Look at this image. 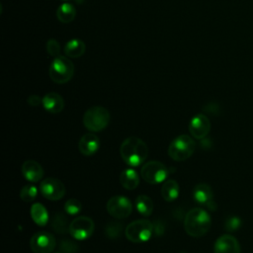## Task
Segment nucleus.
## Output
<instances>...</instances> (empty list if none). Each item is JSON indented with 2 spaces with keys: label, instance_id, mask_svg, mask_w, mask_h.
Returning <instances> with one entry per match:
<instances>
[{
  "label": "nucleus",
  "instance_id": "nucleus-1",
  "mask_svg": "<svg viewBox=\"0 0 253 253\" xmlns=\"http://www.w3.org/2000/svg\"><path fill=\"white\" fill-rule=\"evenodd\" d=\"M148 151L146 143L136 136L126 138L120 147V153L123 160L132 167L141 165L146 160Z\"/></svg>",
  "mask_w": 253,
  "mask_h": 253
},
{
  "label": "nucleus",
  "instance_id": "nucleus-2",
  "mask_svg": "<svg viewBox=\"0 0 253 253\" xmlns=\"http://www.w3.org/2000/svg\"><path fill=\"white\" fill-rule=\"evenodd\" d=\"M211 219L209 212L201 208L190 210L184 218V228L187 234L193 237L205 235L211 228Z\"/></svg>",
  "mask_w": 253,
  "mask_h": 253
},
{
  "label": "nucleus",
  "instance_id": "nucleus-3",
  "mask_svg": "<svg viewBox=\"0 0 253 253\" xmlns=\"http://www.w3.org/2000/svg\"><path fill=\"white\" fill-rule=\"evenodd\" d=\"M196 150L195 140L188 134L175 137L168 147V155L175 161H185L190 158Z\"/></svg>",
  "mask_w": 253,
  "mask_h": 253
},
{
  "label": "nucleus",
  "instance_id": "nucleus-4",
  "mask_svg": "<svg viewBox=\"0 0 253 253\" xmlns=\"http://www.w3.org/2000/svg\"><path fill=\"white\" fill-rule=\"evenodd\" d=\"M110 119V113L106 108L94 106L84 113L83 125L90 131H101L108 126Z\"/></svg>",
  "mask_w": 253,
  "mask_h": 253
},
{
  "label": "nucleus",
  "instance_id": "nucleus-5",
  "mask_svg": "<svg viewBox=\"0 0 253 253\" xmlns=\"http://www.w3.org/2000/svg\"><path fill=\"white\" fill-rule=\"evenodd\" d=\"M49 77L57 84L68 82L74 73L73 63L65 56H56L49 66Z\"/></svg>",
  "mask_w": 253,
  "mask_h": 253
},
{
  "label": "nucleus",
  "instance_id": "nucleus-6",
  "mask_svg": "<svg viewBox=\"0 0 253 253\" xmlns=\"http://www.w3.org/2000/svg\"><path fill=\"white\" fill-rule=\"evenodd\" d=\"M153 233V224L145 218L131 221L126 228V237L133 243L146 242Z\"/></svg>",
  "mask_w": 253,
  "mask_h": 253
},
{
  "label": "nucleus",
  "instance_id": "nucleus-7",
  "mask_svg": "<svg viewBox=\"0 0 253 253\" xmlns=\"http://www.w3.org/2000/svg\"><path fill=\"white\" fill-rule=\"evenodd\" d=\"M140 175L145 182L156 185L166 180L168 177V169L162 162L153 160L142 165Z\"/></svg>",
  "mask_w": 253,
  "mask_h": 253
},
{
  "label": "nucleus",
  "instance_id": "nucleus-8",
  "mask_svg": "<svg viewBox=\"0 0 253 253\" xmlns=\"http://www.w3.org/2000/svg\"><path fill=\"white\" fill-rule=\"evenodd\" d=\"M94 221L88 216H77L69 224V233L76 240H85L94 232Z\"/></svg>",
  "mask_w": 253,
  "mask_h": 253
},
{
  "label": "nucleus",
  "instance_id": "nucleus-9",
  "mask_svg": "<svg viewBox=\"0 0 253 253\" xmlns=\"http://www.w3.org/2000/svg\"><path fill=\"white\" fill-rule=\"evenodd\" d=\"M107 211L115 218H126L132 211V204L125 196H114L107 203Z\"/></svg>",
  "mask_w": 253,
  "mask_h": 253
},
{
  "label": "nucleus",
  "instance_id": "nucleus-10",
  "mask_svg": "<svg viewBox=\"0 0 253 253\" xmlns=\"http://www.w3.org/2000/svg\"><path fill=\"white\" fill-rule=\"evenodd\" d=\"M40 192L49 201H58L65 195V187L57 178L48 177L43 179L40 184Z\"/></svg>",
  "mask_w": 253,
  "mask_h": 253
},
{
  "label": "nucleus",
  "instance_id": "nucleus-11",
  "mask_svg": "<svg viewBox=\"0 0 253 253\" xmlns=\"http://www.w3.org/2000/svg\"><path fill=\"white\" fill-rule=\"evenodd\" d=\"M55 244L54 236L45 231L35 233L30 240V247L34 253H50L53 251Z\"/></svg>",
  "mask_w": 253,
  "mask_h": 253
},
{
  "label": "nucleus",
  "instance_id": "nucleus-12",
  "mask_svg": "<svg viewBox=\"0 0 253 253\" xmlns=\"http://www.w3.org/2000/svg\"><path fill=\"white\" fill-rule=\"evenodd\" d=\"M211 130V122L204 114L195 115L189 123V131L194 138L203 139Z\"/></svg>",
  "mask_w": 253,
  "mask_h": 253
},
{
  "label": "nucleus",
  "instance_id": "nucleus-13",
  "mask_svg": "<svg viewBox=\"0 0 253 253\" xmlns=\"http://www.w3.org/2000/svg\"><path fill=\"white\" fill-rule=\"evenodd\" d=\"M193 198L198 204L206 206L211 211H215L216 205L213 201V192L211 186L207 184H198L194 188Z\"/></svg>",
  "mask_w": 253,
  "mask_h": 253
},
{
  "label": "nucleus",
  "instance_id": "nucleus-14",
  "mask_svg": "<svg viewBox=\"0 0 253 253\" xmlns=\"http://www.w3.org/2000/svg\"><path fill=\"white\" fill-rule=\"evenodd\" d=\"M240 251L238 240L231 234L219 236L213 245L214 253H240Z\"/></svg>",
  "mask_w": 253,
  "mask_h": 253
},
{
  "label": "nucleus",
  "instance_id": "nucleus-15",
  "mask_svg": "<svg viewBox=\"0 0 253 253\" xmlns=\"http://www.w3.org/2000/svg\"><path fill=\"white\" fill-rule=\"evenodd\" d=\"M100 147V139L94 133H85L78 142V149L81 154L91 156L95 154Z\"/></svg>",
  "mask_w": 253,
  "mask_h": 253
},
{
  "label": "nucleus",
  "instance_id": "nucleus-16",
  "mask_svg": "<svg viewBox=\"0 0 253 253\" xmlns=\"http://www.w3.org/2000/svg\"><path fill=\"white\" fill-rule=\"evenodd\" d=\"M23 176L30 182L36 183L42 179L43 169L40 163L35 160H27L21 167Z\"/></svg>",
  "mask_w": 253,
  "mask_h": 253
},
{
  "label": "nucleus",
  "instance_id": "nucleus-17",
  "mask_svg": "<svg viewBox=\"0 0 253 253\" xmlns=\"http://www.w3.org/2000/svg\"><path fill=\"white\" fill-rule=\"evenodd\" d=\"M42 106L45 111L51 114H58L64 108L63 98L55 92H49L42 98Z\"/></svg>",
  "mask_w": 253,
  "mask_h": 253
},
{
  "label": "nucleus",
  "instance_id": "nucleus-18",
  "mask_svg": "<svg viewBox=\"0 0 253 253\" xmlns=\"http://www.w3.org/2000/svg\"><path fill=\"white\" fill-rule=\"evenodd\" d=\"M120 183L126 190H134L139 184V176L137 172L131 168H126L120 174Z\"/></svg>",
  "mask_w": 253,
  "mask_h": 253
},
{
  "label": "nucleus",
  "instance_id": "nucleus-19",
  "mask_svg": "<svg viewBox=\"0 0 253 253\" xmlns=\"http://www.w3.org/2000/svg\"><path fill=\"white\" fill-rule=\"evenodd\" d=\"M179 192H180L179 185L173 179L166 180L161 187L162 198L165 202H168V203L175 201L179 196Z\"/></svg>",
  "mask_w": 253,
  "mask_h": 253
},
{
  "label": "nucleus",
  "instance_id": "nucleus-20",
  "mask_svg": "<svg viewBox=\"0 0 253 253\" xmlns=\"http://www.w3.org/2000/svg\"><path fill=\"white\" fill-rule=\"evenodd\" d=\"M86 49L85 43L79 39L70 40L64 46V53L71 58H77L84 54Z\"/></svg>",
  "mask_w": 253,
  "mask_h": 253
},
{
  "label": "nucleus",
  "instance_id": "nucleus-21",
  "mask_svg": "<svg viewBox=\"0 0 253 253\" xmlns=\"http://www.w3.org/2000/svg\"><path fill=\"white\" fill-rule=\"evenodd\" d=\"M31 216L34 222L40 226H44L48 221V212L43 205L35 203L31 207Z\"/></svg>",
  "mask_w": 253,
  "mask_h": 253
},
{
  "label": "nucleus",
  "instance_id": "nucleus-22",
  "mask_svg": "<svg viewBox=\"0 0 253 253\" xmlns=\"http://www.w3.org/2000/svg\"><path fill=\"white\" fill-rule=\"evenodd\" d=\"M76 16V8L71 3H63L56 10L57 19L64 24L70 23Z\"/></svg>",
  "mask_w": 253,
  "mask_h": 253
},
{
  "label": "nucleus",
  "instance_id": "nucleus-23",
  "mask_svg": "<svg viewBox=\"0 0 253 253\" xmlns=\"http://www.w3.org/2000/svg\"><path fill=\"white\" fill-rule=\"evenodd\" d=\"M135 209L143 216H149L153 211L152 200L146 195H139L135 199Z\"/></svg>",
  "mask_w": 253,
  "mask_h": 253
},
{
  "label": "nucleus",
  "instance_id": "nucleus-24",
  "mask_svg": "<svg viewBox=\"0 0 253 253\" xmlns=\"http://www.w3.org/2000/svg\"><path fill=\"white\" fill-rule=\"evenodd\" d=\"M53 230H55L59 234H64L67 231H69V224L68 219L65 215L62 213H56L54 214L51 222Z\"/></svg>",
  "mask_w": 253,
  "mask_h": 253
},
{
  "label": "nucleus",
  "instance_id": "nucleus-25",
  "mask_svg": "<svg viewBox=\"0 0 253 253\" xmlns=\"http://www.w3.org/2000/svg\"><path fill=\"white\" fill-rule=\"evenodd\" d=\"M38 196V188L34 185H26L20 191V198L26 203L33 202Z\"/></svg>",
  "mask_w": 253,
  "mask_h": 253
},
{
  "label": "nucleus",
  "instance_id": "nucleus-26",
  "mask_svg": "<svg viewBox=\"0 0 253 253\" xmlns=\"http://www.w3.org/2000/svg\"><path fill=\"white\" fill-rule=\"evenodd\" d=\"M81 203L76 199H70L64 204V211L70 215L78 214L81 211Z\"/></svg>",
  "mask_w": 253,
  "mask_h": 253
},
{
  "label": "nucleus",
  "instance_id": "nucleus-27",
  "mask_svg": "<svg viewBox=\"0 0 253 253\" xmlns=\"http://www.w3.org/2000/svg\"><path fill=\"white\" fill-rule=\"evenodd\" d=\"M241 224H242V220L240 219L239 216L231 215L225 219L224 228L227 232H232V231L237 230L241 226Z\"/></svg>",
  "mask_w": 253,
  "mask_h": 253
},
{
  "label": "nucleus",
  "instance_id": "nucleus-28",
  "mask_svg": "<svg viewBox=\"0 0 253 253\" xmlns=\"http://www.w3.org/2000/svg\"><path fill=\"white\" fill-rule=\"evenodd\" d=\"M122 224L121 223H117V222H111L106 226V235L109 238H117L118 236H120L121 232H122Z\"/></svg>",
  "mask_w": 253,
  "mask_h": 253
},
{
  "label": "nucleus",
  "instance_id": "nucleus-29",
  "mask_svg": "<svg viewBox=\"0 0 253 253\" xmlns=\"http://www.w3.org/2000/svg\"><path fill=\"white\" fill-rule=\"evenodd\" d=\"M59 249L63 253H76L78 250L77 244L69 239H63L61 240L59 244Z\"/></svg>",
  "mask_w": 253,
  "mask_h": 253
},
{
  "label": "nucleus",
  "instance_id": "nucleus-30",
  "mask_svg": "<svg viewBox=\"0 0 253 253\" xmlns=\"http://www.w3.org/2000/svg\"><path fill=\"white\" fill-rule=\"evenodd\" d=\"M60 45L58 43V42L54 39H49L47 42H46V50L47 52L51 55V56H59V53H60Z\"/></svg>",
  "mask_w": 253,
  "mask_h": 253
},
{
  "label": "nucleus",
  "instance_id": "nucleus-31",
  "mask_svg": "<svg viewBox=\"0 0 253 253\" xmlns=\"http://www.w3.org/2000/svg\"><path fill=\"white\" fill-rule=\"evenodd\" d=\"M41 103H42V99L40 98L38 95H31V96L28 98V104H29L30 106L37 107V106H39Z\"/></svg>",
  "mask_w": 253,
  "mask_h": 253
},
{
  "label": "nucleus",
  "instance_id": "nucleus-32",
  "mask_svg": "<svg viewBox=\"0 0 253 253\" xmlns=\"http://www.w3.org/2000/svg\"><path fill=\"white\" fill-rule=\"evenodd\" d=\"M56 253H63V252H56Z\"/></svg>",
  "mask_w": 253,
  "mask_h": 253
},
{
  "label": "nucleus",
  "instance_id": "nucleus-33",
  "mask_svg": "<svg viewBox=\"0 0 253 253\" xmlns=\"http://www.w3.org/2000/svg\"><path fill=\"white\" fill-rule=\"evenodd\" d=\"M182 253H186V252H182Z\"/></svg>",
  "mask_w": 253,
  "mask_h": 253
},
{
  "label": "nucleus",
  "instance_id": "nucleus-34",
  "mask_svg": "<svg viewBox=\"0 0 253 253\" xmlns=\"http://www.w3.org/2000/svg\"><path fill=\"white\" fill-rule=\"evenodd\" d=\"M63 1H65V0H63Z\"/></svg>",
  "mask_w": 253,
  "mask_h": 253
}]
</instances>
